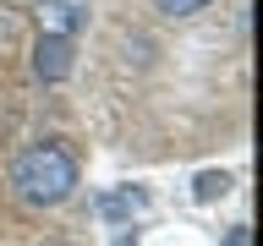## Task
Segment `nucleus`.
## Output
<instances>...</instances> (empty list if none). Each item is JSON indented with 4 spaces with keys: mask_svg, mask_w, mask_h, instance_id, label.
I'll return each mask as SVG.
<instances>
[{
    "mask_svg": "<svg viewBox=\"0 0 263 246\" xmlns=\"http://www.w3.org/2000/svg\"><path fill=\"white\" fill-rule=\"evenodd\" d=\"M16 192L28 197L33 208H55V202H66L71 197V186H77V159L66 153V148L55 142H33L22 159H16Z\"/></svg>",
    "mask_w": 263,
    "mask_h": 246,
    "instance_id": "obj_1",
    "label": "nucleus"
},
{
    "mask_svg": "<svg viewBox=\"0 0 263 246\" xmlns=\"http://www.w3.org/2000/svg\"><path fill=\"white\" fill-rule=\"evenodd\" d=\"M71 38H61V33H39V44H33V71L44 82H66L71 77Z\"/></svg>",
    "mask_w": 263,
    "mask_h": 246,
    "instance_id": "obj_2",
    "label": "nucleus"
},
{
    "mask_svg": "<svg viewBox=\"0 0 263 246\" xmlns=\"http://www.w3.org/2000/svg\"><path fill=\"white\" fill-rule=\"evenodd\" d=\"M39 22H44V33L71 38V33L88 22V0H39Z\"/></svg>",
    "mask_w": 263,
    "mask_h": 246,
    "instance_id": "obj_3",
    "label": "nucleus"
},
{
    "mask_svg": "<svg viewBox=\"0 0 263 246\" xmlns=\"http://www.w3.org/2000/svg\"><path fill=\"white\" fill-rule=\"evenodd\" d=\"M143 208H148V192H137V186H126V192H104V197H99V219H137Z\"/></svg>",
    "mask_w": 263,
    "mask_h": 246,
    "instance_id": "obj_4",
    "label": "nucleus"
},
{
    "mask_svg": "<svg viewBox=\"0 0 263 246\" xmlns=\"http://www.w3.org/2000/svg\"><path fill=\"white\" fill-rule=\"evenodd\" d=\"M225 192H230L225 170H203V175H197V202H214V197H225Z\"/></svg>",
    "mask_w": 263,
    "mask_h": 246,
    "instance_id": "obj_5",
    "label": "nucleus"
},
{
    "mask_svg": "<svg viewBox=\"0 0 263 246\" xmlns=\"http://www.w3.org/2000/svg\"><path fill=\"white\" fill-rule=\"evenodd\" d=\"M209 0H159V11H170V16H192V11H203Z\"/></svg>",
    "mask_w": 263,
    "mask_h": 246,
    "instance_id": "obj_6",
    "label": "nucleus"
},
{
    "mask_svg": "<svg viewBox=\"0 0 263 246\" xmlns=\"http://www.w3.org/2000/svg\"><path fill=\"white\" fill-rule=\"evenodd\" d=\"M219 246H252V230H247V224H236V230H230V235H225Z\"/></svg>",
    "mask_w": 263,
    "mask_h": 246,
    "instance_id": "obj_7",
    "label": "nucleus"
},
{
    "mask_svg": "<svg viewBox=\"0 0 263 246\" xmlns=\"http://www.w3.org/2000/svg\"><path fill=\"white\" fill-rule=\"evenodd\" d=\"M115 246H137V241H132V235H121V241H115Z\"/></svg>",
    "mask_w": 263,
    "mask_h": 246,
    "instance_id": "obj_8",
    "label": "nucleus"
},
{
    "mask_svg": "<svg viewBox=\"0 0 263 246\" xmlns=\"http://www.w3.org/2000/svg\"><path fill=\"white\" fill-rule=\"evenodd\" d=\"M55 246H71V241H55Z\"/></svg>",
    "mask_w": 263,
    "mask_h": 246,
    "instance_id": "obj_9",
    "label": "nucleus"
}]
</instances>
